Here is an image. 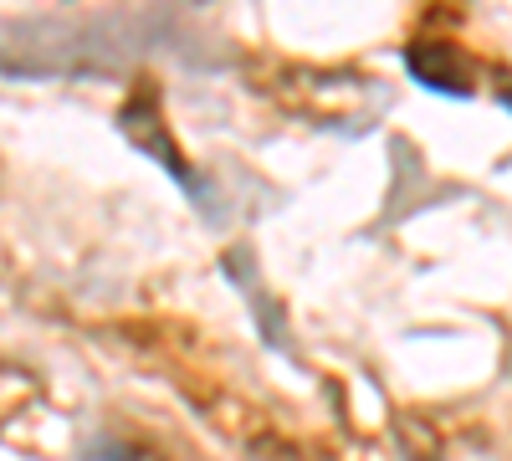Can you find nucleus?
<instances>
[{"instance_id":"nucleus-1","label":"nucleus","mask_w":512,"mask_h":461,"mask_svg":"<svg viewBox=\"0 0 512 461\" xmlns=\"http://www.w3.org/2000/svg\"><path fill=\"white\" fill-rule=\"evenodd\" d=\"M118 129H123V139H128V144H139L149 159H159L164 170L175 175L190 195H195V175H190L185 154L175 149V139H169V123H164V113H159L154 88H139V93H134V103H128V108L118 113Z\"/></svg>"},{"instance_id":"nucleus-2","label":"nucleus","mask_w":512,"mask_h":461,"mask_svg":"<svg viewBox=\"0 0 512 461\" xmlns=\"http://www.w3.org/2000/svg\"><path fill=\"white\" fill-rule=\"evenodd\" d=\"M405 67H410V77H420L436 93H472V67L461 62L456 47H441V41H415V47H405Z\"/></svg>"}]
</instances>
